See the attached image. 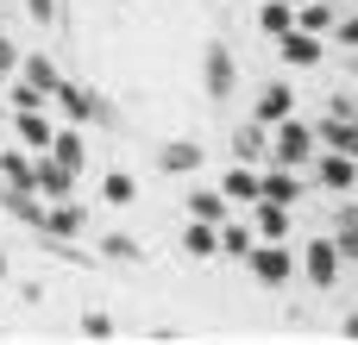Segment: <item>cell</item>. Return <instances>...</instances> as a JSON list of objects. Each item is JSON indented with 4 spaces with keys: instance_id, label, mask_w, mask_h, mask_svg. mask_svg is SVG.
<instances>
[{
    "instance_id": "cell-12",
    "label": "cell",
    "mask_w": 358,
    "mask_h": 345,
    "mask_svg": "<svg viewBox=\"0 0 358 345\" xmlns=\"http://www.w3.org/2000/svg\"><path fill=\"white\" fill-rule=\"evenodd\" d=\"M258 195H264V201L296 207V201H302V182H296V170H289V163H277V170H264V176H258Z\"/></svg>"
},
{
    "instance_id": "cell-23",
    "label": "cell",
    "mask_w": 358,
    "mask_h": 345,
    "mask_svg": "<svg viewBox=\"0 0 358 345\" xmlns=\"http://www.w3.org/2000/svg\"><path fill=\"white\" fill-rule=\"evenodd\" d=\"M220 195H227V201H258V176H252V163H233V170L220 176Z\"/></svg>"
},
{
    "instance_id": "cell-37",
    "label": "cell",
    "mask_w": 358,
    "mask_h": 345,
    "mask_svg": "<svg viewBox=\"0 0 358 345\" xmlns=\"http://www.w3.org/2000/svg\"><path fill=\"white\" fill-rule=\"evenodd\" d=\"M0 151H6V138H0Z\"/></svg>"
},
{
    "instance_id": "cell-9",
    "label": "cell",
    "mask_w": 358,
    "mask_h": 345,
    "mask_svg": "<svg viewBox=\"0 0 358 345\" xmlns=\"http://www.w3.org/2000/svg\"><path fill=\"white\" fill-rule=\"evenodd\" d=\"M315 145H327V151H346V157H358V119H352V113H327V119L315 126Z\"/></svg>"
},
{
    "instance_id": "cell-2",
    "label": "cell",
    "mask_w": 358,
    "mask_h": 345,
    "mask_svg": "<svg viewBox=\"0 0 358 345\" xmlns=\"http://www.w3.org/2000/svg\"><path fill=\"white\" fill-rule=\"evenodd\" d=\"M271 157H277V163H289V170H302V163L315 157V126H302L296 113H289V119H277V126H271Z\"/></svg>"
},
{
    "instance_id": "cell-35",
    "label": "cell",
    "mask_w": 358,
    "mask_h": 345,
    "mask_svg": "<svg viewBox=\"0 0 358 345\" xmlns=\"http://www.w3.org/2000/svg\"><path fill=\"white\" fill-rule=\"evenodd\" d=\"M289 6H302V0H289Z\"/></svg>"
},
{
    "instance_id": "cell-7",
    "label": "cell",
    "mask_w": 358,
    "mask_h": 345,
    "mask_svg": "<svg viewBox=\"0 0 358 345\" xmlns=\"http://www.w3.org/2000/svg\"><path fill=\"white\" fill-rule=\"evenodd\" d=\"M13 138L38 157V151H50V138H57V126H50V113L44 107H13Z\"/></svg>"
},
{
    "instance_id": "cell-1",
    "label": "cell",
    "mask_w": 358,
    "mask_h": 345,
    "mask_svg": "<svg viewBox=\"0 0 358 345\" xmlns=\"http://www.w3.org/2000/svg\"><path fill=\"white\" fill-rule=\"evenodd\" d=\"M50 107H57V113H63L69 126H88V119H107V101H101V94H94L88 82H69V75L57 82V94H50Z\"/></svg>"
},
{
    "instance_id": "cell-20",
    "label": "cell",
    "mask_w": 358,
    "mask_h": 345,
    "mask_svg": "<svg viewBox=\"0 0 358 345\" xmlns=\"http://www.w3.org/2000/svg\"><path fill=\"white\" fill-rule=\"evenodd\" d=\"M252 226H258V239H289V207L258 195V220H252Z\"/></svg>"
},
{
    "instance_id": "cell-29",
    "label": "cell",
    "mask_w": 358,
    "mask_h": 345,
    "mask_svg": "<svg viewBox=\"0 0 358 345\" xmlns=\"http://www.w3.org/2000/svg\"><path fill=\"white\" fill-rule=\"evenodd\" d=\"M82 333H88V339H113V321H107V314H82Z\"/></svg>"
},
{
    "instance_id": "cell-17",
    "label": "cell",
    "mask_w": 358,
    "mask_h": 345,
    "mask_svg": "<svg viewBox=\"0 0 358 345\" xmlns=\"http://www.w3.org/2000/svg\"><path fill=\"white\" fill-rule=\"evenodd\" d=\"M157 163H164L170 176H195V170H201V145H195V138H170V145L157 151Z\"/></svg>"
},
{
    "instance_id": "cell-8",
    "label": "cell",
    "mask_w": 358,
    "mask_h": 345,
    "mask_svg": "<svg viewBox=\"0 0 358 345\" xmlns=\"http://www.w3.org/2000/svg\"><path fill=\"white\" fill-rule=\"evenodd\" d=\"M19 82H25V88L50 107V94H57V82H63V75H57V63H50L44 50H31V57H19Z\"/></svg>"
},
{
    "instance_id": "cell-13",
    "label": "cell",
    "mask_w": 358,
    "mask_h": 345,
    "mask_svg": "<svg viewBox=\"0 0 358 345\" xmlns=\"http://www.w3.org/2000/svg\"><path fill=\"white\" fill-rule=\"evenodd\" d=\"M44 239H76L82 233V207L76 201H44V226H38Z\"/></svg>"
},
{
    "instance_id": "cell-5",
    "label": "cell",
    "mask_w": 358,
    "mask_h": 345,
    "mask_svg": "<svg viewBox=\"0 0 358 345\" xmlns=\"http://www.w3.org/2000/svg\"><path fill=\"white\" fill-rule=\"evenodd\" d=\"M201 88H208L214 101H227V94L239 88V63H233V50H227L220 38H214V44H208V57H201Z\"/></svg>"
},
{
    "instance_id": "cell-18",
    "label": "cell",
    "mask_w": 358,
    "mask_h": 345,
    "mask_svg": "<svg viewBox=\"0 0 358 345\" xmlns=\"http://www.w3.org/2000/svg\"><path fill=\"white\" fill-rule=\"evenodd\" d=\"M50 157H57V163H69V170L82 176V163H88V145H82V126H57V138H50Z\"/></svg>"
},
{
    "instance_id": "cell-27",
    "label": "cell",
    "mask_w": 358,
    "mask_h": 345,
    "mask_svg": "<svg viewBox=\"0 0 358 345\" xmlns=\"http://www.w3.org/2000/svg\"><path fill=\"white\" fill-rule=\"evenodd\" d=\"M101 258H107V264H138V239H132V233H107V239H101Z\"/></svg>"
},
{
    "instance_id": "cell-3",
    "label": "cell",
    "mask_w": 358,
    "mask_h": 345,
    "mask_svg": "<svg viewBox=\"0 0 358 345\" xmlns=\"http://www.w3.org/2000/svg\"><path fill=\"white\" fill-rule=\"evenodd\" d=\"M245 264H252V277H258L264 289H283V283L296 277V258H289V245H283V239H258Z\"/></svg>"
},
{
    "instance_id": "cell-34",
    "label": "cell",
    "mask_w": 358,
    "mask_h": 345,
    "mask_svg": "<svg viewBox=\"0 0 358 345\" xmlns=\"http://www.w3.org/2000/svg\"><path fill=\"white\" fill-rule=\"evenodd\" d=\"M0 283H6V251H0Z\"/></svg>"
},
{
    "instance_id": "cell-10",
    "label": "cell",
    "mask_w": 358,
    "mask_h": 345,
    "mask_svg": "<svg viewBox=\"0 0 358 345\" xmlns=\"http://www.w3.org/2000/svg\"><path fill=\"white\" fill-rule=\"evenodd\" d=\"M277 44H283V63H289V69H315V63H321V50H327V44H321L315 31H302V25H296V31H283Z\"/></svg>"
},
{
    "instance_id": "cell-33",
    "label": "cell",
    "mask_w": 358,
    "mask_h": 345,
    "mask_svg": "<svg viewBox=\"0 0 358 345\" xmlns=\"http://www.w3.org/2000/svg\"><path fill=\"white\" fill-rule=\"evenodd\" d=\"M340 333H346V339H358V314H346V327H340Z\"/></svg>"
},
{
    "instance_id": "cell-22",
    "label": "cell",
    "mask_w": 358,
    "mask_h": 345,
    "mask_svg": "<svg viewBox=\"0 0 358 345\" xmlns=\"http://www.w3.org/2000/svg\"><path fill=\"white\" fill-rule=\"evenodd\" d=\"M31 151L25 145H13V151H0V182H13V189H31Z\"/></svg>"
},
{
    "instance_id": "cell-40",
    "label": "cell",
    "mask_w": 358,
    "mask_h": 345,
    "mask_svg": "<svg viewBox=\"0 0 358 345\" xmlns=\"http://www.w3.org/2000/svg\"><path fill=\"white\" fill-rule=\"evenodd\" d=\"M352 214H358V207H352Z\"/></svg>"
},
{
    "instance_id": "cell-11",
    "label": "cell",
    "mask_w": 358,
    "mask_h": 345,
    "mask_svg": "<svg viewBox=\"0 0 358 345\" xmlns=\"http://www.w3.org/2000/svg\"><path fill=\"white\" fill-rule=\"evenodd\" d=\"M289 113H296V88H289V82H271V88H258V107H252V119L277 126V119H289Z\"/></svg>"
},
{
    "instance_id": "cell-32",
    "label": "cell",
    "mask_w": 358,
    "mask_h": 345,
    "mask_svg": "<svg viewBox=\"0 0 358 345\" xmlns=\"http://www.w3.org/2000/svg\"><path fill=\"white\" fill-rule=\"evenodd\" d=\"M334 38H340V44H352V50H358V19H346V25H334Z\"/></svg>"
},
{
    "instance_id": "cell-16",
    "label": "cell",
    "mask_w": 358,
    "mask_h": 345,
    "mask_svg": "<svg viewBox=\"0 0 358 345\" xmlns=\"http://www.w3.org/2000/svg\"><path fill=\"white\" fill-rule=\"evenodd\" d=\"M233 157H239V163H258V157H271V126H264V119L239 126V132H233Z\"/></svg>"
},
{
    "instance_id": "cell-25",
    "label": "cell",
    "mask_w": 358,
    "mask_h": 345,
    "mask_svg": "<svg viewBox=\"0 0 358 345\" xmlns=\"http://www.w3.org/2000/svg\"><path fill=\"white\" fill-rule=\"evenodd\" d=\"M101 201H107V207H132V201H138V182H132L126 170H113V176L101 182Z\"/></svg>"
},
{
    "instance_id": "cell-21",
    "label": "cell",
    "mask_w": 358,
    "mask_h": 345,
    "mask_svg": "<svg viewBox=\"0 0 358 345\" xmlns=\"http://www.w3.org/2000/svg\"><path fill=\"white\" fill-rule=\"evenodd\" d=\"M252 245H258V226L220 220V258H252Z\"/></svg>"
},
{
    "instance_id": "cell-6",
    "label": "cell",
    "mask_w": 358,
    "mask_h": 345,
    "mask_svg": "<svg viewBox=\"0 0 358 345\" xmlns=\"http://www.w3.org/2000/svg\"><path fill=\"white\" fill-rule=\"evenodd\" d=\"M302 270H308V283H315V289H334V283H340V270H346V258H340V245H334V239H308Z\"/></svg>"
},
{
    "instance_id": "cell-30",
    "label": "cell",
    "mask_w": 358,
    "mask_h": 345,
    "mask_svg": "<svg viewBox=\"0 0 358 345\" xmlns=\"http://www.w3.org/2000/svg\"><path fill=\"white\" fill-rule=\"evenodd\" d=\"M25 13H31V25H57V0H25Z\"/></svg>"
},
{
    "instance_id": "cell-36",
    "label": "cell",
    "mask_w": 358,
    "mask_h": 345,
    "mask_svg": "<svg viewBox=\"0 0 358 345\" xmlns=\"http://www.w3.org/2000/svg\"><path fill=\"white\" fill-rule=\"evenodd\" d=\"M113 6H126V0H113Z\"/></svg>"
},
{
    "instance_id": "cell-38",
    "label": "cell",
    "mask_w": 358,
    "mask_h": 345,
    "mask_svg": "<svg viewBox=\"0 0 358 345\" xmlns=\"http://www.w3.org/2000/svg\"><path fill=\"white\" fill-rule=\"evenodd\" d=\"M0 82H6V69H0Z\"/></svg>"
},
{
    "instance_id": "cell-14",
    "label": "cell",
    "mask_w": 358,
    "mask_h": 345,
    "mask_svg": "<svg viewBox=\"0 0 358 345\" xmlns=\"http://www.w3.org/2000/svg\"><path fill=\"white\" fill-rule=\"evenodd\" d=\"M182 251L189 258H220V220H182Z\"/></svg>"
},
{
    "instance_id": "cell-15",
    "label": "cell",
    "mask_w": 358,
    "mask_h": 345,
    "mask_svg": "<svg viewBox=\"0 0 358 345\" xmlns=\"http://www.w3.org/2000/svg\"><path fill=\"white\" fill-rule=\"evenodd\" d=\"M321 189H334V195L358 189V157H346V151H327V157H321Z\"/></svg>"
},
{
    "instance_id": "cell-26",
    "label": "cell",
    "mask_w": 358,
    "mask_h": 345,
    "mask_svg": "<svg viewBox=\"0 0 358 345\" xmlns=\"http://www.w3.org/2000/svg\"><path fill=\"white\" fill-rule=\"evenodd\" d=\"M296 25H302V31H315V38H321V31H327V25H334V6H327V0H302V6H296Z\"/></svg>"
},
{
    "instance_id": "cell-4",
    "label": "cell",
    "mask_w": 358,
    "mask_h": 345,
    "mask_svg": "<svg viewBox=\"0 0 358 345\" xmlns=\"http://www.w3.org/2000/svg\"><path fill=\"white\" fill-rule=\"evenodd\" d=\"M76 182H82V176H76L69 163H57L50 151H38V163H31V189H38L44 201H76Z\"/></svg>"
},
{
    "instance_id": "cell-39",
    "label": "cell",
    "mask_w": 358,
    "mask_h": 345,
    "mask_svg": "<svg viewBox=\"0 0 358 345\" xmlns=\"http://www.w3.org/2000/svg\"><path fill=\"white\" fill-rule=\"evenodd\" d=\"M352 119H358V107H352Z\"/></svg>"
},
{
    "instance_id": "cell-28",
    "label": "cell",
    "mask_w": 358,
    "mask_h": 345,
    "mask_svg": "<svg viewBox=\"0 0 358 345\" xmlns=\"http://www.w3.org/2000/svg\"><path fill=\"white\" fill-rule=\"evenodd\" d=\"M334 245H340V258H346V264H358V214H352V207L340 214V226H334Z\"/></svg>"
},
{
    "instance_id": "cell-24",
    "label": "cell",
    "mask_w": 358,
    "mask_h": 345,
    "mask_svg": "<svg viewBox=\"0 0 358 345\" xmlns=\"http://www.w3.org/2000/svg\"><path fill=\"white\" fill-rule=\"evenodd\" d=\"M258 25H264V38H283V31H296V6L289 0H264L258 6Z\"/></svg>"
},
{
    "instance_id": "cell-31",
    "label": "cell",
    "mask_w": 358,
    "mask_h": 345,
    "mask_svg": "<svg viewBox=\"0 0 358 345\" xmlns=\"http://www.w3.org/2000/svg\"><path fill=\"white\" fill-rule=\"evenodd\" d=\"M0 69H6V75L19 69V44H13V38H0Z\"/></svg>"
},
{
    "instance_id": "cell-19",
    "label": "cell",
    "mask_w": 358,
    "mask_h": 345,
    "mask_svg": "<svg viewBox=\"0 0 358 345\" xmlns=\"http://www.w3.org/2000/svg\"><path fill=\"white\" fill-rule=\"evenodd\" d=\"M227 214H233V201L220 189H189V220H227Z\"/></svg>"
}]
</instances>
